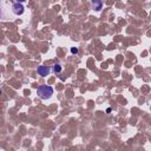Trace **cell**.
<instances>
[{"instance_id":"1","label":"cell","mask_w":151,"mask_h":151,"mask_svg":"<svg viewBox=\"0 0 151 151\" xmlns=\"http://www.w3.org/2000/svg\"><path fill=\"white\" fill-rule=\"evenodd\" d=\"M37 94L40 99L45 100V99H50L53 94V87L50 85H41L38 87L37 90Z\"/></svg>"},{"instance_id":"2","label":"cell","mask_w":151,"mask_h":151,"mask_svg":"<svg viewBox=\"0 0 151 151\" xmlns=\"http://www.w3.org/2000/svg\"><path fill=\"white\" fill-rule=\"evenodd\" d=\"M12 11H13V13H14L15 15H21V14L24 13V11H25V7H24L22 4H20V2H15V4H13V6H12Z\"/></svg>"},{"instance_id":"3","label":"cell","mask_w":151,"mask_h":151,"mask_svg":"<svg viewBox=\"0 0 151 151\" xmlns=\"http://www.w3.org/2000/svg\"><path fill=\"white\" fill-rule=\"evenodd\" d=\"M51 71H52V70H50L47 66H44V65L38 66V68H37L38 74H39V76H41V77H47V76L50 74V72H51Z\"/></svg>"},{"instance_id":"4","label":"cell","mask_w":151,"mask_h":151,"mask_svg":"<svg viewBox=\"0 0 151 151\" xmlns=\"http://www.w3.org/2000/svg\"><path fill=\"white\" fill-rule=\"evenodd\" d=\"M91 6H92V9H94L96 12H100L103 8V1L101 0H91Z\"/></svg>"},{"instance_id":"5","label":"cell","mask_w":151,"mask_h":151,"mask_svg":"<svg viewBox=\"0 0 151 151\" xmlns=\"http://www.w3.org/2000/svg\"><path fill=\"white\" fill-rule=\"evenodd\" d=\"M63 71V66L59 64V63H55L53 66H52V72L53 73H60Z\"/></svg>"},{"instance_id":"6","label":"cell","mask_w":151,"mask_h":151,"mask_svg":"<svg viewBox=\"0 0 151 151\" xmlns=\"http://www.w3.org/2000/svg\"><path fill=\"white\" fill-rule=\"evenodd\" d=\"M70 51H71V53H72V54H78V52H79L77 47H71V50H70Z\"/></svg>"},{"instance_id":"7","label":"cell","mask_w":151,"mask_h":151,"mask_svg":"<svg viewBox=\"0 0 151 151\" xmlns=\"http://www.w3.org/2000/svg\"><path fill=\"white\" fill-rule=\"evenodd\" d=\"M17 2H20V4H24V2H26V0H15Z\"/></svg>"}]
</instances>
